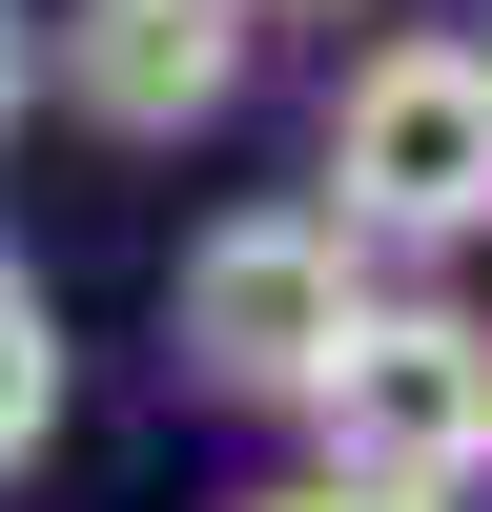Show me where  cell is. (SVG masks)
I'll use <instances>...</instances> for the list:
<instances>
[{"label":"cell","mask_w":492,"mask_h":512,"mask_svg":"<svg viewBox=\"0 0 492 512\" xmlns=\"http://www.w3.org/2000/svg\"><path fill=\"white\" fill-rule=\"evenodd\" d=\"M41 82L103 144H205L246 103V0H62L41 21Z\"/></svg>","instance_id":"277c9868"},{"label":"cell","mask_w":492,"mask_h":512,"mask_svg":"<svg viewBox=\"0 0 492 512\" xmlns=\"http://www.w3.org/2000/svg\"><path fill=\"white\" fill-rule=\"evenodd\" d=\"M328 205L369 246H472L492 226V41H369L328 82Z\"/></svg>","instance_id":"7a4b0ae2"},{"label":"cell","mask_w":492,"mask_h":512,"mask_svg":"<svg viewBox=\"0 0 492 512\" xmlns=\"http://www.w3.org/2000/svg\"><path fill=\"white\" fill-rule=\"evenodd\" d=\"M369 308H390V287H369L349 205H226V226L185 246V287H164V349H185L205 410H308Z\"/></svg>","instance_id":"6da1fadb"},{"label":"cell","mask_w":492,"mask_h":512,"mask_svg":"<svg viewBox=\"0 0 492 512\" xmlns=\"http://www.w3.org/2000/svg\"><path fill=\"white\" fill-rule=\"evenodd\" d=\"M246 512H451V492H390V472H328V492H246Z\"/></svg>","instance_id":"8992f818"},{"label":"cell","mask_w":492,"mask_h":512,"mask_svg":"<svg viewBox=\"0 0 492 512\" xmlns=\"http://www.w3.org/2000/svg\"><path fill=\"white\" fill-rule=\"evenodd\" d=\"M62 451V308H41V267L0 246V492Z\"/></svg>","instance_id":"5b68a950"},{"label":"cell","mask_w":492,"mask_h":512,"mask_svg":"<svg viewBox=\"0 0 492 512\" xmlns=\"http://www.w3.org/2000/svg\"><path fill=\"white\" fill-rule=\"evenodd\" d=\"M308 431H328V472H390V492H472L492 472V328L472 308H369L349 328V369L308 390Z\"/></svg>","instance_id":"3957f363"},{"label":"cell","mask_w":492,"mask_h":512,"mask_svg":"<svg viewBox=\"0 0 492 512\" xmlns=\"http://www.w3.org/2000/svg\"><path fill=\"white\" fill-rule=\"evenodd\" d=\"M0 123H21V0H0Z\"/></svg>","instance_id":"ba28073f"},{"label":"cell","mask_w":492,"mask_h":512,"mask_svg":"<svg viewBox=\"0 0 492 512\" xmlns=\"http://www.w3.org/2000/svg\"><path fill=\"white\" fill-rule=\"evenodd\" d=\"M246 21H369V0H246Z\"/></svg>","instance_id":"52a82bcc"}]
</instances>
